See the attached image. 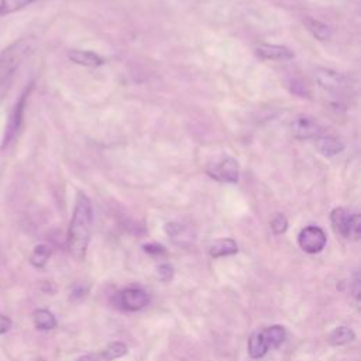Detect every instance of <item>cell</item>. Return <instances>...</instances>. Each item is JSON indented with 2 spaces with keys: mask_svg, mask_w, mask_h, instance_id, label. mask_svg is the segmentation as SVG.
Segmentation results:
<instances>
[{
  "mask_svg": "<svg viewBox=\"0 0 361 361\" xmlns=\"http://www.w3.org/2000/svg\"><path fill=\"white\" fill-rule=\"evenodd\" d=\"M92 221H93L92 202L83 192H78L72 219L68 227V238H66V245L69 252L78 259H82L86 254V248L90 240Z\"/></svg>",
  "mask_w": 361,
  "mask_h": 361,
  "instance_id": "6da1fadb",
  "label": "cell"
},
{
  "mask_svg": "<svg viewBox=\"0 0 361 361\" xmlns=\"http://www.w3.org/2000/svg\"><path fill=\"white\" fill-rule=\"evenodd\" d=\"M35 41L32 38H20L0 51V97H3L24 61L34 52Z\"/></svg>",
  "mask_w": 361,
  "mask_h": 361,
  "instance_id": "7a4b0ae2",
  "label": "cell"
},
{
  "mask_svg": "<svg viewBox=\"0 0 361 361\" xmlns=\"http://www.w3.org/2000/svg\"><path fill=\"white\" fill-rule=\"evenodd\" d=\"M285 337L286 331L279 324H274L261 331H257L248 338V355L251 358H261L269 350L278 348L285 341Z\"/></svg>",
  "mask_w": 361,
  "mask_h": 361,
  "instance_id": "3957f363",
  "label": "cell"
},
{
  "mask_svg": "<svg viewBox=\"0 0 361 361\" xmlns=\"http://www.w3.org/2000/svg\"><path fill=\"white\" fill-rule=\"evenodd\" d=\"M32 89V85L30 83V86H27L21 94L18 96V99L16 100L14 106L11 107L10 113H8V118H7V124L4 127V134H3V140H1V149L8 148L16 138L18 137L23 123H24V111H25V106H27V100L30 96V92Z\"/></svg>",
  "mask_w": 361,
  "mask_h": 361,
  "instance_id": "277c9868",
  "label": "cell"
},
{
  "mask_svg": "<svg viewBox=\"0 0 361 361\" xmlns=\"http://www.w3.org/2000/svg\"><path fill=\"white\" fill-rule=\"evenodd\" d=\"M290 134L296 140H314L323 134L322 124L312 116L298 114L290 120Z\"/></svg>",
  "mask_w": 361,
  "mask_h": 361,
  "instance_id": "5b68a950",
  "label": "cell"
},
{
  "mask_svg": "<svg viewBox=\"0 0 361 361\" xmlns=\"http://www.w3.org/2000/svg\"><path fill=\"white\" fill-rule=\"evenodd\" d=\"M207 175L223 183H235L240 178L238 162L231 157H223L206 169Z\"/></svg>",
  "mask_w": 361,
  "mask_h": 361,
  "instance_id": "8992f818",
  "label": "cell"
},
{
  "mask_svg": "<svg viewBox=\"0 0 361 361\" xmlns=\"http://www.w3.org/2000/svg\"><path fill=\"white\" fill-rule=\"evenodd\" d=\"M327 243V237L324 231L317 226H307L300 230L298 235L299 247L307 254L320 252Z\"/></svg>",
  "mask_w": 361,
  "mask_h": 361,
  "instance_id": "52a82bcc",
  "label": "cell"
},
{
  "mask_svg": "<svg viewBox=\"0 0 361 361\" xmlns=\"http://www.w3.org/2000/svg\"><path fill=\"white\" fill-rule=\"evenodd\" d=\"M314 80L319 83L320 87L331 92H340L343 89H347L350 85L348 76L327 68H316Z\"/></svg>",
  "mask_w": 361,
  "mask_h": 361,
  "instance_id": "ba28073f",
  "label": "cell"
},
{
  "mask_svg": "<svg viewBox=\"0 0 361 361\" xmlns=\"http://www.w3.org/2000/svg\"><path fill=\"white\" fill-rule=\"evenodd\" d=\"M149 302L148 295L140 288H126L118 293V303L124 310L137 312L145 307Z\"/></svg>",
  "mask_w": 361,
  "mask_h": 361,
  "instance_id": "9c48e42d",
  "label": "cell"
},
{
  "mask_svg": "<svg viewBox=\"0 0 361 361\" xmlns=\"http://www.w3.org/2000/svg\"><path fill=\"white\" fill-rule=\"evenodd\" d=\"M255 54L264 61H289L293 59L295 54L290 48L276 44H258L255 47Z\"/></svg>",
  "mask_w": 361,
  "mask_h": 361,
  "instance_id": "30bf717a",
  "label": "cell"
},
{
  "mask_svg": "<svg viewBox=\"0 0 361 361\" xmlns=\"http://www.w3.org/2000/svg\"><path fill=\"white\" fill-rule=\"evenodd\" d=\"M314 147L322 155L334 157L344 151L345 144L334 135H323L322 134L317 138H314Z\"/></svg>",
  "mask_w": 361,
  "mask_h": 361,
  "instance_id": "8fae6325",
  "label": "cell"
},
{
  "mask_svg": "<svg viewBox=\"0 0 361 361\" xmlns=\"http://www.w3.org/2000/svg\"><path fill=\"white\" fill-rule=\"evenodd\" d=\"M68 58L73 63L87 66V68H97L104 63L102 56H99L93 51H86V49H72V51H69Z\"/></svg>",
  "mask_w": 361,
  "mask_h": 361,
  "instance_id": "7c38bea8",
  "label": "cell"
},
{
  "mask_svg": "<svg viewBox=\"0 0 361 361\" xmlns=\"http://www.w3.org/2000/svg\"><path fill=\"white\" fill-rule=\"evenodd\" d=\"M303 24H305V27L307 28V31H309L316 39H319V41H327V39L331 38V34H333L331 27L327 25L326 23H323V21H320V20H316V18L307 16V17L303 18Z\"/></svg>",
  "mask_w": 361,
  "mask_h": 361,
  "instance_id": "4fadbf2b",
  "label": "cell"
},
{
  "mask_svg": "<svg viewBox=\"0 0 361 361\" xmlns=\"http://www.w3.org/2000/svg\"><path fill=\"white\" fill-rule=\"evenodd\" d=\"M238 251V245L233 238H219L212 243L209 248V254L213 258L234 255Z\"/></svg>",
  "mask_w": 361,
  "mask_h": 361,
  "instance_id": "5bb4252c",
  "label": "cell"
},
{
  "mask_svg": "<svg viewBox=\"0 0 361 361\" xmlns=\"http://www.w3.org/2000/svg\"><path fill=\"white\" fill-rule=\"evenodd\" d=\"M350 216L351 214L344 207H336L330 213V221H331L333 228L336 230V233H338L344 238H345V234H347Z\"/></svg>",
  "mask_w": 361,
  "mask_h": 361,
  "instance_id": "9a60e30c",
  "label": "cell"
},
{
  "mask_svg": "<svg viewBox=\"0 0 361 361\" xmlns=\"http://www.w3.org/2000/svg\"><path fill=\"white\" fill-rule=\"evenodd\" d=\"M32 320L38 330H52L54 327H56V319L48 309L34 310Z\"/></svg>",
  "mask_w": 361,
  "mask_h": 361,
  "instance_id": "2e32d148",
  "label": "cell"
},
{
  "mask_svg": "<svg viewBox=\"0 0 361 361\" xmlns=\"http://www.w3.org/2000/svg\"><path fill=\"white\" fill-rule=\"evenodd\" d=\"M354 338H355V334H354V331H353L350 327H347V326H338V327H336V329L330 333V336H329V343H330L331 345H344V344L353 341Z\"/></svg>",
  "mask_w": 361,
  "mask_h": 361,
  "instance_id": "e0dca14e",
  "label": "cell"
},
{
  "mask_svg": "<svg viewBox=\"0 0 361 361\" xmlns=\"http://www.w3.org/2000/svg\"><path fill=\"white\" fill-rule=\"evenodd\" d=\"M51 252L52 251H51L49 245H47V244H37L32 248L31 255H30L31 265H34L35 268H42L48 262V259L51 257Z\"/></svg>",
  "mask_w": 361,
  "mask_h": 361,
  "instance_id": "ac0fdd59",
  "label": "cell"
},
{
  "mask_svg": "<svg viewBox=\"0 0 361 361\" xmlns=\"http://www.w3.org/2000/svg\"><path fill=\"white\" fill-rule=\"evenodd\" d=\"M35 1L37 0H0V17L17 13Z\"/></svg>",
  "mask_w": 361,
  "mask_h": 361,
  "instance_id": "d6986e66",
  "label": "cell"
},
{
  "mask_svg": "<svg viewBox=\"0 0 361 361\" xmlns=\"http://www.w3.org/2000/svg\"><path fill=\"white\" fill-rule=\"evenodd\" d=\"M128 353V348L121 341H113L104 347L102 351V358L106 361H113L116 358H120Z\"/></svg>",
  "mask_w": 361,
  "mask_h": 361,
  "instance_id": "ffe728a7",
  "label": "cell"
},
{
  "mask_svg": "<svg viewBox=\"0 0 361 361\" xmlns=\"http://www.w3.org/2000/svg\"><path fill=\"white\" fill-rule=\"evenodd\" d=\"M360 235H361V216L358 213H353L350 216L345 238L357 241L360 238Z\"/></svg>",
  "mask_w": 361,
  "mask_h": 361,
  "instance_id": "44dd1931",
  "label": "cell"
},
{
  "mask_svg": "<svg viewBox=\"0 0 361 361\" xmlns=\"http://www.w3.org/2000/svg\"><path fill=\"white\" fill-rule=\"evenodd\" d=\"M271 228L275 234H283L288 228V219L282 213H276L271 220Z\"/></svg>",
  "mask_w": 361,
  "mask_h": 361,
  "instance_id": "7402d4cb",
  "label": "cell"
},
{
  "mask_svg": "<svg viewBox=\"0 0 361 361\" xmlns=\"http://www.w3.org/2000/svg\"><path fill=\"white\" fill-rule=\"evenodd\" d=\"M157 274H158V278L161 281H169L172 279L173 276V267L171 264H161L158 268H157Z\"/></svg>",
  "mask_w": 361,
  "mask_h": 361,
  "instance_id": "603a6c76",
  "label": "cell"
},
{
  "mask_svg": "<svg viewBox=\"0 0 361 361\" xmlns=\"http://www.w3.org/2000/svg\"><path fill=\"white\" fill-rule=\"evenodd\" d=\"M89 292V285L86 283H78L73 286L72 292H71V299L72 300H78L82 299L83 296H86V293Z\"/></svg>",
  "mask_w": 361,
  "mask_h": 361,
  "instance_id": "cb8c5ba5",
  "label": "cell"
},
{
  "mask_svg": "<svg viewBox=\"0 0 361 361\" xmlns=\"http://www.w3.org/2000/svg\"><path fill=\"white\" fill-rule=\"evenodd\" d=\"M144 251L151 254V255H162V254H165V248L162 245H158V244H147V245H144Z\"/></svg>",
  "mask_w": 361,
  "mask_h": 361,
  "instance_id": "d4e9b609",
  "label": "cell"
},
{
  "mask_svg": "<svg viewBox=\"0 0 361 361\" xmlns=\"http://www.w3.org/2000/svg\"><path fill=\"white\" fill-rule=\"evenodd\" d=\"M11 327V320L7 316L0 314V334H4L10 330Z\"/></svg>",
  "mask_w": 361,
  "mask_h": 361,
  "instance_id": "484cf974",
  "label": "cell"
},
{
  "mask_svg": "<svg viewBox=\"0 0 361 361\" xmlns=\"http://www.w3.org/2000/svg\"><path fill=\"white\" fill-rule=\"evenodd\" d=\"M76 361H97V358L92 354H85V355H80Z\"/></svg>",
  "mask_w": 361,
  "mask_h": 361,
  "instance_id": "4316f807",
  "label": "cell"
}]
</instances>
